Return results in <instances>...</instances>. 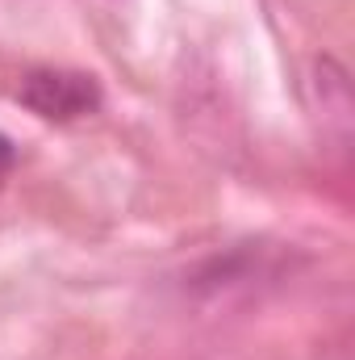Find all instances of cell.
Returning a JSON list of instances; mask_svg holds the SVG:
<instances>
[{"mask_svg": "<svg viewBox=\"0 0 355 360\" xmlns=\"http://www.w3.org/2000/svg\"><path fill=\"white\" fill-rule=\"evenodd\" d=\"M17 101L46 117V122H76L100 109V84L84 72H63V68H38L25 72L17 84Z\"/></svg>", "mask_w": 355, "mask_h": 360, "instance_id": "cell-1", "label": "cell"}, {"mask_svg": "<svg viewBox=\"0 0 355 360\" xmlns=\"http://www.w3.org/2000/svg\"><path fill=\"white\" fill-rule=\"evenodd\" d=\"M13 164H17V143H13L8 134H0V184L13 172Z\"/></svg>", "mask_w": 355, "mask_h": 360, "instance_id": "cell-2", "label": "cell"}]
</instances>
